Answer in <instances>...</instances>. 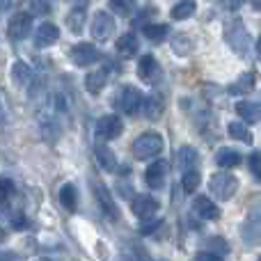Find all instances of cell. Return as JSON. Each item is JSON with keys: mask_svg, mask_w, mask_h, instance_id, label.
Listing matches in <instances>:
<instances>
[{"mask_svg": "<svg viewBox=\"0 0 261 261\" xmlns=\"http://www.w3.org/2000/svg\"><path fill=\"white\" fill-rule=\"evenodd\" d=\"M165 176H167V163L163 161V158L153 161L151 165L147 167V172H144V181H147V186L151 190L161 188V186L165 184Z\"/></svg>", "mask_w": 261, "mask_h": 261, "instance_id": "12", "label": "cell"}, {"mask_svg": "<svg viewBox=\"0 0 261 261\" xmlns=\"http://www.w3.org/2000/svg\"><path fill=\"white\" fill-rule=\"evenodd\" d=\"M106 83H108V69L106 67L87 73V78H85V87H87V92H92V94H99V92L106 87Z\"/></svg>", "mask_w": 261, "mask_h": 261, "instance_id": "16", "label": "cell"}, {"mask_svg": "<svg viewBox=\"0 0 261 261\" xmlns=\"http://www.w3.org/2000/svg\"><path fill=\"white\" fill-rule=\"evenodd\" d=\"M37 261H50V259H37Z\"/></svg>", "mask_w": 261, "mask_h": 261, "instance_id": "44", "label": "cell"}, {"mask_svg": "<svg viewBox=\"0 0 261 261\" xmlns=\"http://www.w3.org/2000/svg\"><path fill=\"white\" fill-rule=\"evenodd\" d=\"M163 147H165V142H163L161 135L153 133V130H147V133L138 135V138L133 140L130 151H133V156L138 158V161H147V158L158 156V153L163 151Z\"/></svg>", "mask_w": 261, "mask_h": 261, "instance_id": "1", "label": "cell"}, {"mask_svg": "<svg viewBox=\"0 0 261 261\" xmlns=\"http://www.w3.org/2000/svg\"><path fill=\"white\" fill-rule=\"evenodd\" d=\"M163 225V220H151V222H144L142 227H140V234H151L153 229H158V227Z\"/></svg>", "mask_w": 261, "mask_h": 261, "instance_id": "36", "label": "cell"}, {"mask_svg": "<svg viewBox=\"0 0 261 261\" xmlns=\"http://www.w3.org/2000/svg\"><path fill=\"white\" fill-rule=\"evenodd\" d=\"M92 188H94L96 202H99V206L103 208V213L110 218V220H117V204H115V199H113V195H110V190L106 188L103 184H99V181H94V184H92Z\"/></svg>", "mask_w": 261, "mask_h": 261, "instance_id": "9", "label": "cell"}, {"mask_svg": "<svg viewBox=\"0 0 261 261\" xmlns=\"http://www.w3.org/2000/svg\"><path fill=\"white\" fill-rule=\"evenodd\" d=\"M9 220H12L14 229H23V227H25V218H23L21 213H14V216H9Z\"/></svg>", "mask_w": 261, "mask_h": 261, "instance_id": "37", "label": "cell"}, {"mask_svg": "<svg viewBox=\"0 0 261 261\" xmlns=\"http://www.w3.org/2000/svg\"><path fill=\"white\" fill-rule=\"evenodd\" d=\"M30 28H32V14H25V12H18L9 18V25H7V35L12 39L21 41L30 35Z\"/></svg>", "mask_w": 261, "mask_h": 261, "instance_id": "7", "label": "cell"}, {"mask_svg": "<svg viewBox=\"0 0 261 261\" xmlns=\"http://www.w3.org/2000/svg\"><path fill=\"white\" fill-rule=\"evenodd\" d=\"M14 257L12 254H7V252H0V261H12Z\"/></svg>", "mask_w": 261, "mask_h": 261, "instance_id": "40", "label": "cell"}, {"mask_svg": "<svg viewBox=\"0 0 261 261\" xmlns=\"http://www.w3.org/2000/svg\"><path fill=\"white\" fill-rule=\"evenodd\" d=\"M254 48H257V55H259V60H261V37H259V41H257V46H254Z\"/></svg>", "mask_w": 261, "mask_h": 261, "instance_id": "43", "label": "cell"}, {"mask_svg": "<svg viewBox=\"0 0 261 261\" xmlns=\"http://www.w3.org/2000/svg\"><path fill=\"white\" fill-rule=\"evenodd\" d=\"M115 32V21L108 12H99L92 21V37L99 41H106Z\"/></svg>", "mask_w": 261, "mask_h": 261, "instance_id": "10", "label": "cell"}, {"mask_svg": "<svg viewBox=\"0 0 261 261\" xmlns=\"http://www.w3.org/2000/svg\"><path fill=\"white\" fill-rule=\"evenodd\" d=\"M67 25L71 28L73 35H81L83 28H85V9L83 7H76L67 14Z\"/></svg>", "mask_w": 261, "mask_h": 261, "instance_id": "27", "label": "cell"}, {"mask_svg": "<svg viewBox=\"0 0 261 261\" xmlns=\"http://www.w3.org/2000/svg\"><path fill=\"white\" fill-rule=\"evenodd\" d=\"M142 101L144 96L140 94V90H135V87L130 85H124L117 90V94H115V108L122 110L124 115H135L142 110Z\"/></svg>", "mask_w": 261, "mask_h": 261, "instance_id": "4", "label": "cell"}, {"mask_svg": "<svg viewBox=\"0 0 261 261\" xmlns=\"http://www.w3.org/2000/svg\"><path fill=\"white\" fill-rule=\"evenodd\" d=\"M130 208H133V213L140 218V220H149V218L156 216L158 202L151 197V195H138V197H133Z\"/></svg>", "mask_w": 261, "mask_h": 261, "instance_id": "11", "label": "cell"}, {"mask_svg": "<svg viewBox=\"0 0 261 261\" xmlns=\"http://www.w3.org/2000/svg\"><path fill=\"white\" fill-rule=\"evenodd\" d=\"M193 39L186 35H176L174 39H172V50H174L176 55H188L190 50H193Z\"/></svg>", "mask_w": 261, "mask_h": 261, "instance_id": "31", "label": "cell"}, {"mask_svg": "<svg viewBox=\"0 0 261 261\" xmlns=\"http://www.w3.org/2000/svg\"><path fill=\"white\" fill-rule=\"evenodd\" d=\"M236 113L245 124H257L261 119V106L254 103V101H241L236 106Z\"/></svg>", "mask_w": 261, "mask_h": 261, "instance_id": "15", "label": "cell"}, {"mask_svg": "<svg viewBox=\"0 0 261 261\" xmlns=\"http://www.w3.org/2000/svg\"><path fill=\"white\" fill-rule=\"evenodd\" d=\"M254 81H257L254 73H243V76H239V81L229 85V94H234V96L250 94V92L254 90Z\"/></svg>", "mask_w": 261, "mask_h": 261, "instance_id": "17", "label": "cell"}, {"mask_svg": "<svg viewBox=\"0 0 261 261\" xmlns=\"http://www.w3.org/2000/svg\"><path fill=\"white\" fill-rule=\"evenodd\" d=\"M193 208H195V213H197L199 218H204V220H218V218H220V208H218L208 197H204V195L195 197Z\"/></svg>", "mask_w": 261, "mask_h": 261, "instance_id": "14", "label": "cell"}, {"mask_svg": "<svg viewBox=\"0 0 261 261\" xmlns=\"http://www.w3.org/2000/svg\"><path fill=\"white\" fill-rule=\"evenodd\" d=\"M110 9L119 16H130L138 9V0H110Z\"/></svg>", "mask_w": 261, "mask_h": 261, "instance_id": "29", "label": "cell"}, {"mask_svg": "<svg viewBox=\"0 0 261 261\" xmlns=\"http://www.w3.org/2000/svg\"><path fill=\"white\" fill-rule=\"evenodd\" d=\"M142 32H144V37H147L149 41L158 44V41H163L167 37V25L165 23H144Z\"/></svg>", "mask_w": 261, "mask_h": 261, "instance_id": "26", "label": "cell"}, {"mask_svg": "<svg viewBox=\"0 0 261 261\" xmlns=\"http://www.w3.org/2000/svg\"><path fill=\"white\" fill-rule=\"evenodd\" d=\"M122 130H124V124L117 115H103V117L96 122V138L103 140V142L119 138Z\"/></svg>", "mask_w": 261, "mask_h": 261, "instance_id": "6", "label": "cell"}, {"mask_svg": "<svg viewBox=\"0 0 261 261\" xmlns=\"http://www.w3.org/2000/svg\"><path fill=\"white\" fill-rule=\"evenodd\" d=\"M5 239H7V231H5V229H3V227H0V243H3V241H5Z\"/></svg>", "mask_w": 261, "mask_h": 261, "instance_id": "42", "label": "cell"}, {"mask_svg": "<svg viewBox=\"0 0 261 261\" xmlns=\"http://www.w3.org/2000/svg\"><path fill=\"white\" fill-rule=\"evenodd\" d=\"M193 261H222V257L216 252H199V254H195Z\"/></svg>", "mask_w": 261, "mask_h": 261, "instance_id": "35", "label": "cell"}, {"mask_svg": "<svg viewBox=\"0 0 261 261\" xmlns=\"http://www.w3.org/2000/svg\"><path fill=\"white\" fill-rule=\"evenodd\" d=\"M259 261H261V259H259Z\"/></svg>", "mask_w": 261, "mask_h": 261, "instance_id": "45", "label": "cell"}, {"mask_svg": "<svg viewBox=\"0 0 261 261\" xmlns=\"http://www.w3.org/2000/svg\"><path fill=\"white\" fill-rule=\"evenodd\" d=\"M195 9H197L195 0H179V3L172 7L170 16L174 18V21H186V18H190L195 14Z\"/></svg>", "mask_w": 261, "mask_h": 261, "instance_id": "23", "label": "cell"}, {"mask_svg": "<svg viewBox=\"0 0 261 261\" xmlns=\"http://www.w3.org/2000/svg\"><path fill=\"white\" fill-rule=\"evenodd\" d=\"M208 190L213 193V197L220 199V202H227L236 195L239 190V179L234 174H225V172H218V174L211 176L208 181Z\"/></svg>", "mask_w": 261, "mask_h": 261, "instance_id": "3", "label": "cell"}, {"mask_svg": "<svg viewBox=\"0 0 261 261\" xmlns=\"http://www.w3.org/2000/svg\"><path fill=\"white\" fill-rule=\"evenodd\" d=\"M12 193H14L12 179H5V176H0V197H9Z\"/></svg>", "mask_w": 261, "mask_h": 261, "instance_id": "34", "label": "cell"}, {"mask_svg": "<svg viewBox=\"0 0 261 261\" xmlns=\"http://www.w3.org/2000/svg\"><path fill=\"white\" fill-rule=\"evenodd\" d=\"M225 41L231 46V50L239 55H245L250 48V32L245 30L243 21L234 18V21L225 23Z\"/></svg>", "mask_w": 261, "mask_h": 261, "instance_id": "2", "label": "cell"}, {"mask_svg": "<svg viewBox=\"0 0 261 261\" xmlns=\"http://www.w3.org/2000/svg\"><path fill=\"white\" fill-rule=\"evenodd\" d=\"M241 239H243V243L250 245V248L261 243V206L252 208V211L248 213L243 227H241Z\"/></svg>", "mask_w": 261, "mask_h": 261, "instance_id": "5", "label": "cell"}, {"mask_svg": "<svg viewBox=\"0 0 261 261\" xmlns=\"http://www.w3.org/2000/svg\"><path fill=\"white\" fill-rule=\"evenodd\" d=\"M58 39H60V28L55 25V23H41L35 32V44L39 46V48L53 46Z\"/></svg>", "mask_w": 261, "mask_h": 261, "instance_id": "13", "label": "cell"}, {"mask_svg": "<svg viewBox=\"0 0 261 261\" xmlns=\"http://www.w3.org/2000/svg\"><path fill=\"white\" fill-rule=\"evenodd\" d=\"M12 78H14V83H16V85H28V83L32 81L30 67H28L25 62H16L12 67Z\"/></svg>", "mask_w": 261, "mask_h": 261, "instance_id": "28", "label": "cell"}, {"mask_svg": "<svg viewBox=\"0 0 261 261\" xmlns=\"http://www.w3.org/2000/svg\"><path fill=\"white\" fill-rule=\"evenodd\" d=\"M60 204H62L67 211H76L78 208V193H76V186L71 184H64L62 188H60Z\"/></svg>", "mask_w": 261, "mask_h": 261, "instance_id": "21", "label": "cell"}, {"mask_svg": "<svg viewBox=\"0 0 261 261\" xmlns=\"http://www.w3.org/2000/svg\"><path fill=\"white\" fill-rule=\"evenodd\" d=\"M199 156L197 151H195L193 147H181L179 153H176V165H179V170H195V165H197Z\"/></svg>", "mask_w": 261, "mask_h": 261, "instance_id": "18", "label": "cell"}, {"mask_svg": "<svg viewBox=\"0 0 261 261\" xmlns=\"http://www.w3.org/2000/svg\"><path fill=\"white\" fill-rule=\"evenodd\" d=\"M5 119H7V115H5V108H3V103H0V124H5Z\"/></svg>", "mask_w": 261, "mask_h": 261, "instance_id": "41", "label": "cell"}, {"mask_svg": "<svg viewBox=\"0 0 261 261\" xmlns=\"http://www.w3.org/2000/svg\"><path fill=\"white\" fill-rule=\"evenodd\" d=\"M199 184H202V176H199L197 170H186L184 172V181H181V186H184L186 193H195V190L199 188Z\"/></svg>", "mask_w": 261, "mask_h": 261, "instance_id": "30", "label": "cell"}, {"mask_svg": "<svg viewBox=\"0 0 261 261\" xmlns=\"http://www.w3.org/2000/svg\"><path fill=\"white\" fill-rule=\"evenodd\" d=\"M163 108H165V103H163V99L158 94H153V96H149L147 101H142V110H144V115H147V119H151V122H156V119L161 117Z\"/></svg>", "mask_w": 261, "mask_h": 261, "instance_id": "22", "label": "cell"}, {"mask_svg": "<svg viewBox=\"0 0 261 261\" xmlns=\"http://www.w3.org/2000/svg\"><path fill=\"white\" fill-rule=\"evenodd\" d=\"M248 165H250V174L254 179H261V151H252L248 156Z\"/></svg>", "mask_w": 261, "mask_h": 261, "instance_id": "33", "label": "cell"}, {"mask_svg": "<svg viewBox=\"0 0 261 261\" xmlns=\"http://www.w3.org/2000/svg\"><path fill=\"white\" fill-rule=\"evenodd\" d=\"M99 60H101L99 48L92 44H76L71 48V62L76 67H87V64H94Z\"/></svg>", "mask_w": 261, "mask_h": 261, "instance_id": "8", "label": "cell"}, {"mask_svg": "<svg viewBox=\"0 0 261 261\" xmlns=\"http://www.w3.org/2000/svg\"><path fill=\"white\" fill-rule=\"evenodd\" d=\"M156 73H158V64H156V60H153V55H142L140 64H138V76L142 78V81L151 83Z\"/></svg>", "mask_w": 261, "mask_h": 261, "instance_id": "19", "label": "cell"}, {"mask_svg": "<svg viewBox=\"0 0 261 261\" xmlns=\"http://www.w3.org/2000/svg\"><path fill=\"white\" fill-rule=\"evenodd\" d=\"M96 161H99V165L103 167L106 172H115L117 170V158H115V153L110 151L106 144H96Z\"/></svg>", "mask_w": 261, "mask_h": 261, "instance_id": "20", "label": "cell"}, {"mask_svg": "<svg viewBox=\"0 0 261 261\" xmlns=\"http://www.w3.org/2000/svg\"><path fill=\"white\" fill-rule=\"evenodd\" d=\"M32 7H35V14H46L48 12V3H46V0H32Z\"/></svg>", "mask_w": 261, "mask_h": 261, "instance_id": "38", "label": "cell"}, {"mask_svg": "<svg viewBox=\"0 0 261 261\" xmlns=\"http://www.w3.org/2000/svg\"><path fill=\"white\" fill-rule=\"evenodd\" d=\"M117 53L122 55V58H133L135 53H138V39H135V35H122L117 39Z\"/></svg>", "mask_w": 261, "mask_h": 261, "instance_id": "25", "label": "cell"}, {"mask_svg": "<svg viewBox=\"0 0 261 261\" xmlns=\"http://www.w3.org/2000/svg\"><path fill=\"white\" fill-rule=\"evenodd\" d=\"M241 161H243L241 153L236 151V149H229V147H222L216 156V163L220 167H236V165H241Z\"/></svg>", "mask_w": 261, "mask_h": 261, "instance_id": "24", "label": "cell"}, {"mask_svg": "<svg viewBox=\"0 0 261 261\" xmlns=\"http://www.w3.org/2000/svg\"><path fill=\"white\" fill-rule=\"evenodd\" d=\"M243 3H245V0H222V5H225V9H239Z\"/></svg>", "mask_w": 261, "mask_h": 261, "instance_id": "39", "label": "cell"}, {"mask_svg": "<svg viewBox=\"0 0 261 261\" xmlns=\"http://www.w3.org/2000/svg\"><path fill=\"white\" fill-rule=\"evenodd\" d=\"M227 130H229L231 138L241 140V142H248V144L252 142V133H250V130L245 128V124H243V122H231V124H229V128H227Z\"/></svg>", "mask_w": 261, "mask_h": 261, "instance_id": "32", "label": "cell"}]
</instances>
